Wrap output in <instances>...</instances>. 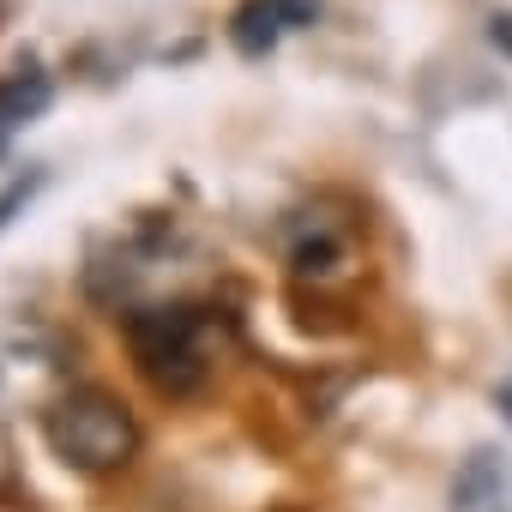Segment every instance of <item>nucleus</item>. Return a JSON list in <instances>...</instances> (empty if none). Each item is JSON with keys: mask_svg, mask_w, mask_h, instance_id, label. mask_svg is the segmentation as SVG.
<instances>
[{"mask_svg": "<svg viewBox=\"0 0 512 512\" xmlns=\"http://www.w3.org/2000/svg\"><path fill=\"white\" fill-rule=\"evenodd\" d=\"M284 31H290V25H284V13H278V0H241L235 19H229V43H235L247 61H266Z\"/></svg>", "mask_w": 512, "mask_h": 512, "instance_id": "5", "label": "nucleus"}, {"mask_svg": "<svg viewBox=\"0 0 512 512\" xmlns=\"http://www.w3.org/2000/svg\"><path fill=\"white\" fill-rule=\"evenodd\" d=\"M43 434H49L55 458H67L73 470H91V476L121 470L139 452L133 410L115 392H103V386H73L67 398H55L49 416H43Z\"/></svg>", "mask_w": 512, "mask_h": 512, "instance_id": "2", "label": "nucleus"}, {"mask_svg": "<svg viewBox=\"0 0 512 512\" xmlns=\"http://www.w3.org/2000/svg\"><path fill=\"white\" fill-rule=\"evenodd\" d=\"M494 404H500V416H506V422H512V380H506V386H500V392H494Z\"/></svg>", "mask_w": 512, "mask_h": 512, "instance_id": "9", "label": "nucleus"}, {"mask_svg": "<svg viewBox=\"0 0 512 512\" xmlns=\"http://www.w3.org/2000/svg\"><path fill=\"white\" fill-rule=\"evenodd\" d=\"M43 181H49V175H43V169H31V175H19L7 193H0V229H7V223H13L31 199H37V187H43Z\"/></svg>", "mask_w": 512, "mask_h": 512, "instance_id": "6", "label": "nucleus"}, {"mask_svg": "<svg viewBox=\"0 0 512 512\" xmlns=\"http://www.w3.org/2000/svg\"><path fill=\"white\" fill-rule=\"evenodd\" d=\"M49 97H55V85H49L43 67H19V73L0 79V151H7V139H13L25 121H37V115L49 109Z\"/></svg>", "mask_w": 512, "mask_h": 512, "instance_id": "4", "label": "nucleus"}, {"mask_svg": "<svg viewBox=\"0 0 512 512\" xmlns=\"http://www.w3.org/2000/svg\"><path fill=\"white\" fill-rule=\"evenodd\" d=\"M494 43H500V49L512 55V19H494Z\"/></svg>", "mask_w": 512, "mask_h": 512, "instance_id": "8", "label": "nucleus"}, {"mask_svg": "<svg viewBox=\"0 0 512 512\" xmlns=\"http://www.w3.org/2000/svg\"><path fill=\"white\" fill-rule=\"evenodd\" d=\"M139 374L163 392V398H193L223 350V320L211 308H139L121 320Z\"/></svg>", "mask_w": 512, "mask_h": 512, "instance_id": "1", "label": "nucleus"}, {"mask_svg": "<svg viewBox=\"0 0 512 512\" xmlns=\"http://www.w3.org/2000/svg\"><path fill=\"white\" fill-rule=\"evenodd\" d=\"M278 13H284V25H290V31H302V25H314V19H320V0H278Z\"/></svg>", "mask_w": 512, "mask_h": 512, "instance_id": "7", "label": "nucleus"}, {"mask_svg": "<svg viewBox=\"0 0 512 512\" xmlns=\"http://www.w3.org/2000/svg\"><path fill=\"white\" fill-rule=\"evenodd\" d=\"M452 512H512V458L476 446L452 482Z\"/></svg>", "mask_w": 512, "mask_h": 512, "instance_id": "3", "label": "nucleus"}]
</instances>
